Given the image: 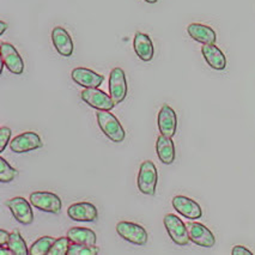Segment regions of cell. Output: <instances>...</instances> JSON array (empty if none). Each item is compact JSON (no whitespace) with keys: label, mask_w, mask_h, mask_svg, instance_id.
Returning a JSON list of instances; mask_svg holds the SVG:
<instances>
[{"label":"cell","mask_w":255,"mask_h":255,"mask_svg":"<svg viewBox=\"0 0 255 255\" xmlns=\"http://www.w3.org/2000/svg\"><path fill=\"white\" fill-rule=\"evenodd\" d=\"M96 120L99 127L106 137L114 143H123L126 138V132L123 125L114 114L108 111H99L96 113Z\"/></svg>","instance_id":"cell-1"},{"label":"cell","mask_w":255,"mask_h":255,"mask_svg":"<svg viewBox=\"0 0 255 255\" xmlns=\"http://www.w3.org/2000/svg\"><path fill=\"white\" fill-rule=\"evenodd\" d=\"M158 173L155 163L152 161H144L139 168L137 179L138 189L144 195H155Z\"/></svg>","instance_id":"cell-2"},{"label":"cell","mask_w":255,"mask_h":255,"mask_svg":"<svg viewBox=\"0 0 255 255\" xmlns=\"http://www.w3.org/2000/svg\"><path fill=\"white\" fill-rule=\"evenodd\" d=\"M163 223H164L165 230H167L169 237L173 240L175 245L187 246L191 242L188 230H187V225L176 215H173V213L165 215L164 219H163Z\"/></svg>","instance_id":"cell-3"},{"label":"cell","mask_w":255,"mask_h":255,"mask_svg":"<svg viewBox=\"0 0 255 255\" xmlns=\"http://www.w3.org/2000/svg\"><path fill=\"white\" fill-rule=\"evenodd\" d=\"M117 233L121 239L137 246H144L147 242V231L144 227L132 222L121 221L117 224Z\"/></svg>","instance_id":"cell-4"},{"label":"cell","mask_w":255,"mask_h":255,"mask_svg":"<svg viewBox=\"0 0 255 255\" xmlns=\"http://www.w3.org/2000/svg\"><path fill=\"white\" fill-rule=\"evenodd\" d=\"M81 97L83 102L87 103L91 108L97 111H108L111 112L114 108L115 103L112 100L111 95H107L99 88H88L82 91Z\"/></svg>","instance_id":"cell-5"},{"label":"cell","mask_w":255,"mask_h":255,"mask_svg":"<svg viewBox=\"0 0 255 255\" xmlns=\"http://www.w3.org/2000/svg\"><path fill=\"white\" fill-rule=\"evenodd\" d=\"M30 203L34 207L43 212L59 213L61 211L62 201L58 194L53 192H32Z\"/></svg>","instance_id":"cell-6"},{"label":"cell","mask_w":255,"mask_h":255,"mask_svg":"<svg viewBox=\"0 0 255 255\" xmlns=\"http://www.w3.org/2000/svg\"><path fill=\"white\" fill-rule=\"evenodd\" d=\"M109 95L115 105H120L127 96L126 73L120 67H115L109 75Z\"/></svg>","instance_id":"cell-7"},{"label":"cell","mask_w":255,"mask_h":255,"mask_svg":"<svg viewBox=\"0 0 255 255\" xmlns=\"http://www.w3.org/2000/svg\"><path fill=\"white\" fill-rule=\"evenodd\" d=\"M186 225L189 239L194 245L204 248H212L216 245L215 235L204 224L198 223V222H188Z\"/></svg>","instance_id":"cell-8"},{"label":"cell","mask_w":255,"mask_h":255,"mask_svg":"<svg viewBox=\"0 0 255 255\" xmlns=\"http://www.w3.org/2000/svg\"><path fill=\"white\" fill-rule=\"evenodd\" d=\"M43 146L42 139L36 132H24L17 135L10 143V149L14 153H25L29 151L41 149Z\"/></svg>","instance_id":"cell-9"},{"label":"cell","mask_w":255,"mask_h":255,"mask_svg":"<svg viewBox=\"0 0 255 255\" xmlns=\"http://www.w3.org/2000/svg\"><path fill=\"white\" fill-rule=\"evenodd\" d=\"M30 204L23 197H14L6 201V206L10 209L14 219L23 225L31 224L34 221V212Z\"/></svg>","instance_id":"cell-10"},{"label":"cell","mask_w":255,"mask_h":255,"mask_svg":"<svg viewBox=\"0 0 255 255\" xmlns=\"http://www.w3.org/2000/svg\"><path fill=\"white\" fill-rule=\"evenodd\" d=\"M0 48H1V61L5 67L13 75H22L24 71V61L18 50L14 48L13 44L7 42L0 43Z\"/></svg>","instance_id":"cell-11"},{"label":"cell","mask_w":255,"mask_h":255,"mask_svg":"<svg viewBox=\"0 0 255 255\" xmlns=\"http://www.w3.org/2000/svg\"><path fill=\"white\" fill-rule=\"evenodd\" d=\"M174 210L179 212L181 216L191 221H197L203 216V210L197 201L185 195H176L171 200Z\"/></svg>","instance_id":"cell-12"},{"label":"cell","mask_w":255,"mask_h":255,"mask_svg":"<svg viewBox=\"0 0 255 255\" xmlns=\"http://www.w3.org/2000/svg\"><path fill=\"white\" fill-rule=\"evenodd\" d=\"M159 133L165 137L173 138L177 129V117L176 113L170 106L163 105L159 109L158 118H157Z\"/></svg>","instance_id":"cell-13"},{"label":"cell","mask_w":255,"mask_h":255,"mask_svg":"<svg viewBox=\"0 0 255 255\" xmlns=\"http://www.w3.org/2000/svg\"><path fill=\"white\" fill-rule=\"evenodd\" d=\"M67 216L75 222H95L99 217V210L89 201H81L67 209Z\"/></svg>","instance_id":"cell-14"},{"label":"cell","mask_w":255,"mask_h":255,"mask_svg":"<svg viewBox=\"0 0 255 255\" xmlns=\"http://www.w3.org/2000/svg\"><path fill=\"white\" fill-rule=\"evenodd\" d=\"M71 77L77 85L84 89L99 88L105 81V77L102 75L90 69H87V67H76L71 72Z\"/></svg>","instance_id":"cell-15"},{"label":"cell","mask_w":255,"mask_h":255,"mask_svg":"<svg viewBox=\"0 0 255 255\" xmlns=\"http://www.w3.org/2000/svg\"><path fill=\"white\" fill-rule=\"evenodd\" d=\"M52 42L56 52L61 56L70 58L73 54L75 46H73L72 37L62 26H55L52 30Z\"/></svg>","instance_id":"cell-16"},{"label":"cell","mask_w":255,"mask_h":255,"mask_svg":"<svg viewBox=\"0 0 255 255\" xmlns=\"http://www.w3.org/2000/svg\"><path fill=\"white\" fill-rule=\"evenodd\" d=\"M133 49L141 61H151L155 54V48L149 35L144 32H137L133 38Z\"/></svg>","instance_id":"cell-17"},{"label":"cell","mask_w":255,"mask_h":255,"mask_svg":"<svg viewBox=\"0 0 255 255\" xmlns=\"http://www.w3.org/2000/svg\"><path fill=\"white\" fill-rule=\"evenodd\" d=\"M201 54L211 69L223 71L227 67V58L221 48H218L216 44H204L201 47Z\"/></svg>","instance_id":"cell-18"},{"label":"cell","mask_w":255,"mask_h":255,"mask_svg":"<svg viewBox=\"0 0 255 255\" xmlns=\"http://www.w3.org/2000/svg\"><path fill=\"white\" fill-rule=\"evenodd\" d=\"M187 32L197 42L203 44H215L217 41V35L211 26L200 24V23H192L187 26Z\"/></svg>","instance_id":"cell-19"},{"label":"cell","mask_w":255,"mask_h":255,"mask_svg":"<svg viewBox=\"0 0 255 255\" xmlns=\"http://www.w3.org/2000/svg\"><path fill=\"white\" fill-rule=\"evenodd\" d=\"M156 152L159 161L163 164H173L175 161V145L173 139L165 137V135H158L156 141Z\"/></svg>","instance_id":"cell-20"},{"label":"cell","mask_w":255,"mask_h":255,"mask_svg":"<svg viewBox=\"0 0 255 255\" xmlns=\"http://www.w3.org/2000/svg\"><path fill=\"white\" fill-rule=\"evenodd\" d=\"M67 237L72 243H82V245L95 246L97 241L96 233L89 228H71L67 231Z\"/></svg>","instance_id":"cell-21"},{"label":"cell","mask_w":255,"mask_h":255,"mask_svg":"<svg viewBox=\"0 0 255 255\" xmlns=\"http://www.w3.org/2000/svg\"><path fill=\"white\" fill-rule=\"evenodd\" d=\"M7 248L11 249V252H12L14 255L29 254V249L26 247V243L18 230H13L12 233L10 234V239H8L7 242Z\"/></svg>","instance_id":"cell-22"},{"label":"cell","mask_w":255,"mask_h":255,"mask_svg":"<svg viewBox=\"0 0 255 255\" xmlns=\"http://www.w3.org/2000/svg\"><path fill=\"white\" fill-rule=\"evenodd\" d=\"M55 242V239L52 236H42L36 240L31 245L30 249H29V254L30 255H47L53 243Z\"/></svg>","instance_id":"cell-23"},{"label":"cell","mask_w":255,"mask_h":255,"mask_svg":"<svg viewBox=\"0 0 255 255\" xmlns=\"http://www.w3.org/2000/svg\"><path fill=\"white\" fill-rule=\"evenodd\" d=\"M100 253V248L91 245H82V243H72L70 245L67 255H96Z\"/></svg>","instance_id":"cell-24"},{"label":"cell","mask_w":255,"mask_h":255,"mask_svg":"<svg viewBox=\"0 0 255 255\" xmlns=\"http://www.w3.org/2000/svg\"><path fill=\"white\" fill-rule=\"evenodd\" d=\"M17 174H18V171L13 167H11L4 157H0V181L2 183L12 182Z\"/></svg>","instance_id":"cell-25"},{"label":"cell","mask_w":255,"mask_h":255,"mask_svg":"<svg viewBox=\"0 0 255 255\" xmlns=\"http://www.w3.org/2000/svg\"><path fill=\"white\" fill-rule=\"evenodd\" d=\"M70 240L69 237H59L58 240H55V242L53 243V246L50 247L47 255H66L70 248Z\"/></svg>","instance_id":"cell-26"},{"label":"cell","mask_w":255,"mask_h":255,"mask_svg":"<svg viewBox=\"0 0 255 255\" xmlns=\"http://www.w3.org/2000/svg\"><path fill=\"white\" fill-rule=\"evenodd\" d=\"M11 135H12V131L6 126H2L0 128V152H4V150L6 149L8 141H10Z\"/></svg>","instance_id":"cell-27"},{"label":"cell","mask_w":255,"mask_h":255,"mask_svg":"<svg viewBox=\"0 0 255 255\" xmlns=\"http://www.w3.org/2000/svg\"><path fill=\"white\" fill-rule=\"evenodd\" d=\"M233 255H253V252L249 251L248 248L243 247V246H235L231 251Z\"/></svg>","instance_id":"cell-28"},{"label":"cell","mask_w":255,"mask_h":255,"mask_svg":"<svg viewBox=\"0 0 255 255\" xmlns=\"http://www.w3.org/2000/svg\"><path fill=\"white\" fill-rule=\"evenodd\" d=\"M8 239H10V233L4 229L0 230V246H7Z\"/></svg>","instance_id":"cell-29"},{"label":"cell","mask_w":255,"mask_h":255,"mask_svg":"<svg viewBox=\"0 0 255 255\" xmlns=\"http://www.w3.org/2000/svg\"><path fill=\"white\" fill-rule=\"evenodd\" d=\"M8 25L6 23L4 22V20H0V35H4V32L7 30Z\"/></svg>","instance_id":"cell-30"},{"label":"cell","mask_w":255,"mask_h":255,"mask_svg":"<svg viewBox=\"0 0 255 255\" xmlns=\"http://www.w3.org/2000/svg\"><path fill=\"white\" fill-rule=\"evenodd\" d=\"M0 254H13L12 252H11V249H8L6 251V248H5V246H1V248H0Z\"/></svg>","instance_id":"cell-31"},{"label":"cell","mask_w":255,"mask_h":255,"mask_svg":"<svg viewBox=\"0 0 255 255\" xmlns=\"http://www.w3.org/2000/svg\"><path fill=\"white\" fill-rule=\"evenodd\" d=\"M145 1L149 2V4H156V2L158 1V0H145Z\"/></svg>","instance_id":"cell-32"}]
</instances>
